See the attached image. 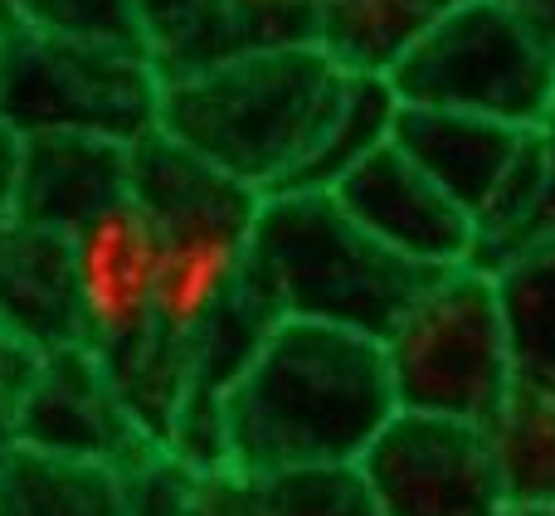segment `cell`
I'll list each match as a JSON object with an SVG mask.
<instances>
[{"instance_id": "6da1fadb", "label": "cell", "mask_w": 555, "mask_h": 516, "mask_svg": "<svg viewBox=\"0 0 555 516\" xmlns=\"http://www.w3.org/2000/svg\"><path fill=\"white\" fill-rule=\"evenodd\" d=\"M400 414L371 336L273 322L220 400L224 468L273 482L307 468H356Z\"/></svg>"}, {"instance_id": "7a4b0ae2", "label": "cell", "mask_w": 555, "mask_h": 516, "mask_svg": "<svg viewBox=\"0 0 555 516\" xmlns=\"http://www.w3.org/2000/svg\"><path fill=\"white\" fill-rule=\"evenodd\" d=\"M132 201L156 234V346L137 420L166 443L185 365L244 283L263 195L152 132L132 146Z\"/></svg>"}, {"instance_id": "3957f363", "label": "cell", "mask_w": 555, "mask_h": 516, "mask_svg": "<svg viewBox=\"0 0 555 516\" xmlns=\"http://www.w3.org/2000/svg\"><path fill=\"white\" fill-rule=\"evenodd\" d=\"M341 93L346 74L317 44L259 49L162 83L156 132L269 201L302 171Z\"/></svg>"}, {"instance_id": "277c9868", "label": "cell", "mask_w": 555, "mask_h": 516, "mask_svg": "<svg viewBox=\"0 0 555 516\" xmlns=\"http://www.w3.org/2000/svg\"><path fill=\"white\" fill-rule=\"evenodd\" d=\"M244 273L278 322L341 326L371 341H385L434 278L375 244L332 195H269Z\"/></svg>"}, {"instance_id": "5b68a950", "label": "cell", "mask_w": 555, "mask_h": 516, "mask_svg": "<svg viewBox=\"0 0 555 516\" xmlns=\"http://www.w3.org/2000/svg\"><path fill=\"white\" fill-rule=\"evenodd\" d=\"M380 351L400 414L488 424L517 390L498 287L478 263L434 273L385 332Z\"/></svg>"}, {"instance_id": "8992f818", "label": "cell", "mask_w": 555, "mask_h": 516, "mask_svg": "<svg viewBox=\"0 0 555 516\" xmlns=\"http://www.w3.org/2000/svg\"><path fill=\"white\" fill-rule=\"evenodd\" d=\"M0 122L20 137H103L137 146L162 122V78L142 49L15 25L0 35Z\"/></svg>"}, {"instance_id": "52a82bcc", "label": "cell", "mask_w": 555, "mask_h": 516, "mask_svg": "<svg viewBox=\"0 0 555 516\" xmlns=\"http://www.w3.org/2000/svg\"><path fill=\"white\" fill-rule=\"evenodd\" d=\"M400 107H434L517 132L555 117V49L502 0H463L390 78Z\"/></svg>"}, {"instance_id": "ba28073f", "label": "cell", "mask_w": 555, "mask_h": 516, "mask_svg": "<svg viewBox=\"0 0 555 516\" xmlns=\"http://www.w3.org/2000/svg\"><path fill=\"white\" fill-rule=\"evenodd\" d=\"M74 283L83 346L137 414L156 346V234L137 201L74 234Z\"/></svg>"}, {"instance_id": "9c48e42d", "label": "cell", "mask_w": 555, "mask_h": 516, "mask_svg": "<svg viewBox=\"0 0 555 516\" xmlns=\"http://www.w3.org/2000/svg\"><path fill=\"white\" fill-rule=\"evenodd\" d=\"M10 424H15V449L98 468H127L156 443L88 346L35 356L29 375L10 395Z\"/></svg>"}, {"instance_id": "30bf717a", "label": "cell", "mask_w": 555, "mask_h": 516, "mask_svg": "<svg viewBox=\"0 0 555 516\" xmlns=\"http://www.w3.org/2000/svg\"><path fill=\"white\" fill-rule=\"evenodd\" d=\"M356 468L380 516H498L507 507L482 424L395 414Z\"/></svg>"}, {"instance_id": "8fae6325", "label": "cell", "mask_w": 555, "mask_h": 516, "mask_svg": "<svg viewBox=\"0 0 555 516\" xmlns=\"http://www.w3.org/2000/svg\"><path fill=\"white\" fill-rule=\"evenodd\" d=\"M332 201L375 244L424 273L478 263V220L459 201H449L395 142L356 166L332 191Z\"/></svg>"}, {"instance_id": "7c38bea8", "label": "cell", "mask_w": 555, "mask_h": 516, "mask_svg": "<svg viewBox=\"0 0 555 516\" xmlns=\"http://www.w3.org/2000/svg\"><path fill=\"white\" fill-rule=\"evenodd\" d=\"M132 201V146L103 137H25L15 220L74 240Z\"/></svg>"}, {"instance_id": "4fadbf2b", "label": "cell", "mask_w": 555, "mask_h": 516, "mask_svg": "<svg viewBox=\"0 0 555 516\" xmlns=\"http://www.w3.org/2000/svg\"><path fill=\"white\" fill-rule=\"evenodd\" d=\"M0 326L29 356L83 346L74 240L10 220L0 224Z\"/></svg>"}, {"instance_id": "5bb4252c", "label": "cell", "mask_w": 555, "mask_h": 516, "mask_svg": "<svg viewBox=\"0 0 555 516\" xmlns=\"http://www.w3.org/2000/svg\"><path fill=\"white\" fill-rule=\"evenodd\" d=\"M521 142L527 132L517 127L463 113H434V107H400V122H395V146L473 220H482L498 185L507 181Z\"/></svg>"}, {"instance_id": "9a60e30c", "label": "cell", "mask_w": 555, "mask_h": 516, "mask_svg": "<svg viewBox=\"0 0 555 516\" xmlns=\"http://www.w3.org/2000/svg\"><path fill=\"white\" fill-rule=\"evenodd\" d=\"M463 0H322L312 44L346 78H385L439 29Z\"/></svg>"}, {"instance_id": "2e32d148", "label": "cell", "mask_w": 555, "mask_h": 516, "mask_svg": "<svg viewBox=\"0 0 555 516\" xmlns=\"http://www.w3.org/2000/svg\"><path fill=\"white\" fill-rule=\"evenodd\" d=\"M492 287L517 385L555 395V234L502 258Z\"/></svg>"}, {"instance_id": "e0dca14e", "label": "cell", "mask_w": 555, "mask_h": 516, "mask_svg": "<svg viewBox=\"0 0 555 516\" xmlns=\"http://www.w3.org/2000/svg\"><path fill=\"white\" fill-rule=\"evenodd\" d=\"M127 5H132L142 49L162 83H176V78L205 74V68H220L230 59L249 54L224 0H127Z\"/></svg>"}, {"instance_id": "ac0fdd59", "label": "cell", "mask_w": 555, "mask_h": 516, "mask_svg": "<svg viewBox=\"0 0 555 516\" xmlns=\"http://www.w3.org/2000/svg\"><path fill=\"white\" fill-rule=\"evenodd\" d=\"M482 439L507 507H555V395L517 385Z\"/></svg>"}, {"instance_id": "d6986e66", "label": "cell", "mask_w": 555, "mask_h": 516, "mask_svg": "<svg viewBox=\"0 0 555 516\" xmlns=\"http://www.w3.org/2000/svg\"><path fill=\"white\" fill-rule=\"evenodd\" d=\"M395 122H400V98L385 78H346V93L326 122L322 142L312 146L302 171L278 195H332L356 166L395 142Z\"/></svg>"}, {"instance_id": "ffe728a7", "label": "cell", "mask_w": 555, "mask_h": 516, "mask_svg": "<svg viewBox=\"0 0 555 516\" xmlns=\"http://www.w3.org/2000/svg\"><path fill=\"white\" fill-rule=\"evenodd\" d=\"M0 516H127L117 468L10 449L0 463Z\"/></svg>"}, {"instance_id": "44dd1931", "label": "cell", "mask_w": 555, "mask_h": 516, "mask_svg": "<svg viewBox=\"0 0 555 516\" xmlns=\"http://www.w3.org/2000/svg\"><path fill=\"white\" fill-rule=\"evenodd\" d=\"M273 516H380L361 468H307L263 482Z\"/></svg>"}, {"instance_id": "7402d4cb", "label": "cell", "mask_w": 555, "mask_h": 516, "mask_svg": "<svg viewBox=\"0 0 555 516\" xmlns=\"http://www.w3.org/2000/svg\"><path fill=\"white\" fill-rule=\"evenodd\" d=\"M20 25L64 39H88V44L142 49V29H137L127 0H20Z\"/></svg>"}, {"instance_id": "603a6c76", "label": "cell", "mask_w": 555, "mask_h": 516, "mask_svg": "<svg viewBox=\"0 0 555 516\" xmlns=\"http://www.w3.org/2000/svg\"><path fill=\"white\" fill-rule=\"evenodd\" d=\"M117 482H122L127 516H185L195 488H201V468H191L166 443H152L142 459L117 468Z\"/></svg>"}, {"instance_id": "cb8c5ba5", "label": "cell", "mask_w": 555, "mask_h": 516, "mask_svg": "<svg viewBox=\"0 0 555 516\" xmlns=\"http://www.w3.org/2000/svg\"><path fill=\"white\" fill-rule=\"evenodd\" d=\"M244 35V49L259 54V49H297L312 44L317 29V10L322 0H224Z\"/></svg>"}, {"instance_id": "d4e9b609", "label": "cell", "mask_w": 555, "mask_h": 516, "mask_svg": "<svg viewBox=\"0 0 555 516\" xmlns=\"http://www.w3.org/2000/svg\"><path fill=\"white\" fill-rule=\"evenodd\" d=\"M185 516H273V512H269L263 482L244 478L234 468H215V473H201V488H195Z\"/></svg>"}, {"instance_id": "484cf974", "label": "cell", "mask_w": 555, "mask_h": 516, "mask_svg": "<svg viewBox=\"0 0 555 516\" xmlns=\"http://www.w3.org/2000/svg\"><path fill=\"white\" fill-rule=\"evenodd\" d=\"M20 166H25V137L15 127L0 122V224L15 220V195H20Z\"/></svg>"}, {"instance_id": "4316f807", "label": "cell", "mask_w": 555, "mask_h": 516, "mask_svg": "<svg viewBox=\"0 0 555 516\" xmlns=\"http://www.w3.org/2000/svg\"><path fill=\"white\" fill-rule=\"evenodd\" d=\"M541 146H546V185H541V205H537V220H531V230H527V244L555 234V117L541 127ZM527 244H521V249H527Z\"/></svg>"}, {"instance_id": "83f0119b", "label": "cell", "mask_w": 555, "mask_h": 516, "mask_svg": "<svg viewBox=\"0 0 555 516\" xmlns=\"http://www.w3.org/2000/svg\"><path fill=\"white\" fill-rule=\"evenodd\" d=\"M29 365H35V356L25 351V346H15L5 336V326H0V390L5 395H15L20 390V380L29 375Z\"/></svg>"}, {"instance_id": "f1b7e54d", "label": "cell", "mask_w": 555, "mask_h": 516, "mask_svg": "<svg viewBox=\"0 0 555 516\" xmlns=\"http://www.w3.org/2000/svg\"><path fill=\"white\" fill-rule=\"evenodd\" d=\"M502 5L517 10V15L527 20V25L537 29V35L555 49V0H502Z\"/></svg>"}, {"instance_id": "f546056e", "label": "cell", "mask_w": 555, "mask_h": 516, "mask_svg": "<svg viewBox=\"0 0 555 516\" xmlns=\"http://www.w3.org/2000/svg\"><path fill=\"white\" fill-rule=\"evenodd\" d=\"M10 449H15V424H10V395L0 390V463H5Z\"/></svg>"}, {"instance_id": "4dcf8cb0", "label": "cell", "mask_w": 555, "mask_h": 516, "mask_svg": "<svg viewBox=\"0 0 555 516\" xmlns=\"http://www.w3.org/2000/svg\"><path fill=\"white\" fill-rule=\"evenodd\" d=\"M15 25H20V0H0V35H10Z\"/></svg>"}, {"instance_id": "1f68e13d", "label": "cell", "mask_w": 555, "mask_h": 516, "mask_svg": "<svg viewBox=\"0 0 555 516\" xmlns=\"http://www.w3.org/2000/svg\"><path fill=\"white\" fill-rule=\"evenodd\" d=\"M498 516H555V507H502Z\"/></svg>"}]
</instances>
